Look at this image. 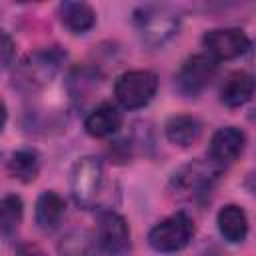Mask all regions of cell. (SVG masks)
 Wrapping results in <instances>:
<instances>
[{
    "mask_svg": "<svg viewBox=\"0 0 256 256\" xmlns=\"http://www.w3.org/2000/svg\"><path fill=\"white\" fill-rule=\"evenodd\" d=\"M14 52H16V44L10 38L8 32H2V68H10L12 60H14Z\"/></svg>",
    "mask_w": 256,
    "mask_h": 256,
    "instance_id": "obj_20",
    "label": "cell"
},
{
    "mask_svg": "<svg viewBox=\"0 0 256 256\" xmlns=\"http://www.w3.org/2000/svg\"><path fill=\"white\" fill-rule=\"evenodd\" d=\"M102 180H104V166L100 158L96 156L78 158L70 174V188L76 204L82 208H92L100 194Z\"/></svg>",
    "mask_w": 256,
    "mask_h": 256,
    "instance_id": "obj_6",
    "label": "cell"
},
{
    "mask_svg": "<svg viewBox=\"0 0 256 256\" xmlns=\"http://www.w3.org/2000/svg\"><path fill=\"white\" fill-rule=\"evenodd\" d=\"M158 90V76L150 70L122 72L114 82V96L126 110L144 108Z\"/></svg>",
    "mask_w": 256,
    "mask_h": 256,
    "instance_id": "obj_4",
    "label": "cell"
},
{
    "mask_svg": "<svg viewBox=\"0 0 256 256\" xmlns=\"http://www.w3.org/2000/svg\"><path fill=\"white\" fill-rule=\"evenodd\" d=\"M6 166H8V172L12 178L28 184V182H34L40 172V158H38L36 150L22 148V150H16L10 154Z\"/></svg>",
    "mask_w": 256,
    "mask_h": 256,
    "instance_id": "obj_17",
    "label": "cell"
},
{
    "mask_svg": "<svg viewBox=\"0 0 256 256\" xmlns=\"http://www.w3.org/2000/svg\"><path fill=\"white\" fill-rule=\"evenodd\" d=\"M256 90V78L246 70L230 72L220 86V100L228 108H240L252 100Z\"/></svg>",
    "mask_w": 256,
    "mask_h": 256,
    "instance_id": "obj_11",
    "label": "cell"
},
{
    "mask_svg": "<svg viewBox=\"0 0 256 256\" xmlns=\"http://www.w3.org/2000/svg\"><path fill=\"white\" fill-rule=\"evenodd\" d=\"M206 54L214 60H232L250 50L252 42L240 28H212L202 36Z\"/></svg>",
    "mask_w": 256,
    "mask_h": 256,
    "instance_id": "obj_9",
    "label": "cell"
},
{
    "mask_svg": "<svg viewBox=\"0 0 256 256\" xmlns=\"http://www.w3.org/2000/svg\"><path fill=\"white\" fill-rule=\"evenodd\" d=\"M22 214H24V204L20 196L6 194L0 202V230L4 236H10L12 232H16L18 224L22 222Z\"/></svg>",
    "mask_w": 256,
    "mask_h": 256,
    "instance_id": "obj_19",
    "label": "cell"
},
{
    "mask_svg": "<svg viewBox=\"0 0 256 256\" xmlns=\"http://www.w3.org/2000/svg\"><path fill=\"white\" fill-rule=\"evenodd\" d=\"M58 16L72 34H86L96 24V12L86 2H62L58 6Z\"/></svg>",
    "mask_w": 256,
    "mask_h": 256,
    "instance_id": "obj_15",
    "label": "cell"
},
{
    "mask_svg": "<svg viewBox=\"0 0 256 256\" xmlns=\"http://www.w3.org/2000/svg\"><path fill=\"white\" fill-rule=\"evenodd\" d=\"M164 132H166V138L170 144L180 146V148H188L200 138L202 124L190 114H176V116L168 118Z\"/></svg>",
    "mask_w": 256,
    "mask_h": 256,
    "instance_id": "obj_16",
    "label": "cell"
},
{
    "mask_svg": "<svg viewBox=\"0 0 256 256\" xmlns=\"http://www.w3.org/2000/svg\"><path fill=\"white\" fill-rule=\"evenodd\" d=\"M222 168L216 166L212 160H194L190 164L180 166L170 178V190L176 198L182 200H200L210 194L214 188Z\"/></svg>",
    "mask_w": 256,
    "mask_h": 256,
    "instance_id": "obj_2",
    "label": "cell"
},
{
    "mask_svg": "<svg viewBox=\"0 0 256 256\" xmlns=\"http://www.w3.org/2000/svg\"><path fill=\"white\" fill-rule=\"evenodd\" d=\"M58 256H98V242L86 230H70L58 242Z\"/></svg>",
    "mask_w": 256,
    "mask_h": 256,
    "instance_id": "obj_18",
    "label": "cell"
},
{
    "mask_svg": "<svg viewBox=\"0 0 256 256\" xmlns=\"http://www.w3.org/2000/svg\"><path fill=\"white\" fill-rule=\"evenodd\" d=\"M244 144H246V134L240 128L222 126L210 138L208 156L216 166L224 168V166H228V164L238 160V156L244 150Z\"/></svg>",
    "mask_w": 256,
    "mask_h": 256,
    "instance_id": "obj_10",
    "label": "cell"
},
{
    "mask_svg": "<svg viewBox=\"0 0 256 256\" xmlns=\"http://www.w3.org/2000/svg\"><path fill=\"white\" fill-rule=\"evenodd\" d=\"M252 62H254V66H256V42H254V46H252Z\"/></svg>",
    "mask_w": 256,
    "mask_h": 256,
    "instance_id": "obj_22",
    "label": "cell"
},
{
    "mask_svg": "<svg viewBox=\"0 0 256 256\" xmlns=\"http://www.w3.org/2000/svg\"><path fill=\"white\" fill-rule=\"evenodd\" d=\"M96 242L110 256L124 254L130 246V228L126 218L114 210H102L96 218Z\"/></svg>",
    "mask_w": 256,
    "mask_h": 256,
    "instance_id": "obj_8",
    "label": "cell"
},
{
    "mask_svg": "<svg viewBox=\"0 0 256 256\" xmlns=\"http://www.w3.org/2000/svg\"><path fill=\"white\" fill-rule=\"evenodd\" d=\"M122 126V112L112 102L98 104L84 120V128L92 138H106L120 130Z\"/></svg>",
    "mask_w": 256,
    "mask_h": 256,
    "instance_id": "obj_12",
    "label": "cell"
},
{
    "mask_svg": "<svg viewBox=\"0 0 256 256\" xmlns=\"http://www.w3.org/2000/svg\"><path fill=\"white\" fill-rule=\"evenodd\" d=\"M216 224L224 240L238 244L248 236V216L242 206L238 204H226L216 214Z\"/></svg>",
    "mask_w": 256,
    "mask_h": 256,
    "instance_id": "obj_13",
    "label": "cell"
},
{
    "mask_svg": "<svg viewBox=\"0 0 256 256\" xmlns=\"http://www.w3.org/2000/svg\"><path fill=\"white\" fill-rule=\"evenodd\" d=\"M194 236V222L186 212L170 214L168 218L154 224L148 232V244L156 252H178L190 244Z\"/></svg>",
    "mask_w": 256,
    "mask_h": 256,
    "instance_id": "obj_5",
    "label": "cell"
},
{
    "mask_svg": "<svg viewBox=\"0 0 256 256\" xmlns=\"http://www.w3.org/2000/svg\"><path fill=\"white\" fill-rule=\"evenodd\" d=\"M134 26L146 46H162L180 30V16L168 6L148 4L134 12Z\"/></svg>",
    "mask_w": 256,
    "mask_h": 256,
    "instance_id": "obj_1",
    "label": "cell"
},
{
    "mask_svg": "<svg viewBox=\"0 0 256 256\" xmlns=\"http://www.w3.org/2000/svg\"><path fill=\"white\" fill-rule=\"evenodd\" d=\"M16 256H44V252L38 248V246H32V244H24L18 248V254Z\"/></svg>",
    "mask_w": 256,
    "mask_h": 256,
    "instance_id": "obj_21",
    "label": "cell"
},
{
    "mask_svg": "<svg viewBox=\"0 0 256 256\" xmlns=\"http://www.w3.org/2000/svg\"><path fill=\"white\" fill-rule=\"evenodd\" d=\"M66 212V202L64 198L54 192V190H46L38 196L36 200V208H34V218H36V224L38 228L50 232L54 230L60 222H62V216Z\"/></svg>",
    "mask_w": 256,
    "mask_h": 256,
    "instance_id": "obj_14",
    "label": "cell"
},
{
    "mask_svg": "<svg viewBox=\"0 0 256 256\" xmlns=\"http://www.w3.org/2000/svg\"><path fill=\"white\" fill-rule=\"evenodd\" d=\"M62 58V52L54 48L28 54L14 70V86L22 90H38L50 84V80L60 68Z\"/></svg>",
    "mask_w": 256,
    "mask_h": 256,
    "instance_id": "obj_3",
    "label": "cell"
},
{
    "mask_svg": "<svg viewBox=\"0 0 256 256\" xmlns=\"http://www.w3.org/2000/svg\"><path fill=\"white\" fill-rule=\"evenodd\" d=\"M218 74V60L210 54H194L176 72V88L184 96H198Z\"/></svg>",
    "mask_w": 256,
    "mask_h": 256,
    "instance_id": "obj_7",
    "label": "cell"
}]
</instances>
